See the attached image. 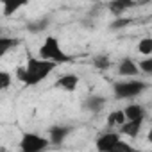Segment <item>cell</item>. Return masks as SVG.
I'll use <instances>...</instances> for the list:
<instances>
[{
  "mask_svg": "<svg viewBox=\"0 0 152 152\" xmlns=\"http://www.w3.org/2000/svg\"><path fill=\"white\" fill-rule=\"evenodd\" d=\"M56 68H57V64H54L50 61L29 56L25 66H18L16 68V77L25 86H38L39 83H43L48 77Z\"/></svg>",
  "mask_w": 152,
  "mask_h": 152,
  "instance_id": "cell-1",
  "label": "cell"
},
{
  "mask_svg": "<svg viewBox=\"0 0 152 152\" xmlns=\"http://www.w3.org/2000/svg\"><path fill=\"white\" fill-rule=\"evenodd\" d=\"M39 59L50 61L54 64H63V63H72L73 61V57L61 48L59 39L54 38V36H47L45 41L41 43V47H39Z\"/></svg>",
  "mask_w": 152,
  "mask_h": 152,
  "instance_id": "cell-2",
  "label": "cell"
},
{
  "mask_svg": "<svg viewBox=\"0 0 152 152\" xmlns=\"http://www.w3.org/2000/svg\"><path fill=\"white\" fill-rule=\"evenodd\" d=\"M145 90H147V83L138 81V79H131V81H124V83H115L113 84V93H115V97L118 100L134 99Z\"/></svg>",
  "mask_w": 152,
  "mask_h": 152,
  "instance_id": "cell-3",
  "label": "cell"
},
{
  "mask_svg": "<svg viewBox=\"0 0 152 152\" xmlns=\"http://www.w3.org/2000/svg\"><path fill=\"white\" fill-rule=\"evenodd\" d=\"M48 147V138L36 132H25L20 140V152H45Z\"/></svg>",
  "mask_w": 152,
  "mask_h": 152,
  "instance_id": "cell-4",
  "label": "cell"
},
{
  "mask_svg": "<svg viewBox=\"0 0 152 152\" xmlns=\"http://www.w3.org/2000/svg\"><path fill=\"white\" fill-rule=\"evenodd\" d=\"M120 140H122V136H120L118 132H115V131H107V132L100 134V136L95 140V147H97L99 152H107V150H111Z\"/></svg>",
  "mask_w": 152,
  "mask_h": 152,
  "instance_id": "cell-5",
  "label": "cell"
},
{
  "mask_svg": "<svg viewBox=\"0 0 152 152\" xmlns=\"http://www.w3.org/2000/svg\"><path fill=\"white\" fill-rule=\"evenodd\" d=\"M70 132H72L70 125H54L48 129V143L50 145H61Z\"/></svg>",
  "mask_w": 152,
  "mask_h": 152,
  "instance_id": "cell-6",
  "label": "cell"
},
{
  "mask_svg": "<svg viewBox=\"0 0 152 152\" xmlns=\"http://www.w3.org/2000/svg\"><path fill=\"white\" fill-rule=\"evenodd\" d=\"M54 86L57 90H63V91H75L77 86H79V77L73 75V73H64V75H61V77L56 81Z\"/></svg>",
  "mask_w": 152,
  "mask_h": 152,
  "instance_id": "cell-7",
  "label": "cell"
},
{
  "mask_svg": "<svg viewBox=\"0 0 152 152\" xmlns=\"http://www.w3.org/2000/svg\"><path fill=\"white\" fill-rule=\"evenodd\" d=\"M122 111H124L125 122H129V120H145V116H147V111L141 104H129Z\"/></svg>",
  "mask_w": 152,
  "mask_h": 152,
  "instance_id": "cell-8",
  "label": "cell"
},
{
  "mask_svg": "<svg viewBox=\"0 0 152 152\" xmlns=\"http://www.w3.org/2000/svg\"><path fill=\"white\" fill-rule=\"evenodd\" d=\"M138 64L131 57H124L118 63V75H122V77H134V75H138Z\"/></svg>",
  "mask_w": 152,
  "mask_h": 152,
  "instance_id": "cell-9",
  "label": "cell"
},
{
  "mask_svg": "<svg viewBox=\"0 0 152 152\" xmlns=\"http://www.w3.org/2000/svg\"><path fill=\"white\" fill-rule=\"evenodd\" d=\"M141 125H143V120H129V122H125L124 125L118 127V134L120 136L125 134L129 138H136L140 134V131H141Z\"/></svg>",
  "mask_w": 152,
  "mask_h": 152,
  "instance_id": "cell-10",
  "label": "cell"
},
{
  "mask_svg": "<svg viewBox=\"0 0 152 152\" xmlns=\"http://www.w3.org/2000/svg\"><path fill=\"white\" fill-rule=\"evenodd\" d=\"M131 7H134V2H131V0H113V2L107 4V9H109L116 18L124 16Z\"/></svg>",
  "mask_w": 152,
  "mask_h": 152,
  "instance_id": "cell-11",
  "label": "cell"
},
{
  "mask_svg": "<svg viewBox=\"0 0 152 152\" xmlns=\"http://www.w3.org/2000/svg\"><path fill=\"white\" fill-rule=\"evenodd\" d=\"M106 104H107V99L106 97H102V95H91V97L86 99L84 107L88 111H91V113H100Z\"/></svg>",
  "mask_w": 152,
  "mask_h": 152,
  "instance_id": "cell-12",
  "label": "cell"
},
{
  "mask_svg": "<svg viewBox=\"0 0 152 152\" xmlns=\"http://www.w3.org/2000/svg\"><path fill=\"white\" fill-rule=\"evenodd\" d=\"M20 45L18 38H11V36H0V57H4L9 50H13L15 47Z\"/></svg>",
  "mask_w": 152,
  "mask_h": 152,
  "instance_id": "cell-13",
  "label": "cell"
},
{
  "mask_svg": "<svg viewBox=\"0 0 152 152\" xmlns=\"http://www.w3.org/2000/svg\"><path fill=\"white\" fill-rule=\"evenodd\" d=\"M48 23H50L48 18H38V20H32L27 23V31L32 34H38V32H43L45 29H48Z\"/></svg>",
  "mask_w": 152,
  "mask_h": 152,
  "instance_id": "cell-14",
  "label": "cell"
},
{
  "mask_svg": "<svg viewBox=\"0 0 152 152\" xmlns=\"http://www.w3.org/2000/svg\"><path fill=\"white\" fill-rule=\"evenodd\" d=\"M124 124H125V116H124L122 109H116V111L109 113V116H107V127H120Z\"/></svg>",
  "mask_w": 152,
  "mask_h": 152,
  "instance_id": "cell-15",
  "label": "cell"
},
{
  "mask_svg": "<svg viewBox=\"0 0 152 152\" xmlns=\"http://www.w3.org/2000/svg\"><path fill=\"white\" fill-rule=\"evenodd\" d=\"M138 52L141 56H150L152 54V38H143L138 43Z\"/></svg>",
  "mask_w": 152,
  "mask_h": 152,
  "instance_id": "cell-16",
  "label": "cell"
},
{
  "mask_svg": "<svg viewBox=\"0 0 152 152\" xmlns=\"http://www.w3.org/2000/svg\"><path fill=\"white\" fill-rule=\"evenodd\" d=\"M107 152H141V150H138V148H134L131 143H127V141H124V140H120L111 150H107Z\"/></svg>",
  "mask_w": 152,
  "mask_h": 152,
  "instance_id": "cell-17",
  "label": "cell"
},
{
  "mask_svg": "<svg viewBox=\"0 0 152 152\" xmlns=\"http://www.w3.org/2000/svg\"><path fill=\"white\" fill-rule=\"evenodd\" d=\"M25 6V2H16V4H13V2H6L4 4V11H2V15L4 16H11V15H15L18 9H22Z\"/></svg>",
  "mask_w": 152,
  "mask_h": 152,
  "instance_id": "cell-18",
  "label": "cell"
},
{
  "mask_svg": "<svg viewBox=\"0 0 152 152\" xmlns=\"http://www.w3.org/2000/svg\"><path fill=\"white\" fill-rule=\"evenodd\" d=\"M93 64H95V68H99V70H107V68L111 66V59H109L107 56H95V57H93Z\"/></svg>",
  "mask_w": 152,
  "mask_h": 152,
  "instance_id": "cell-19",
  "label": "cell"
},
{
  "mask_svg": "<svg viewBox=\"0 0 152 152\" xmlns=\"http://www.w3.org/2000/svg\"><path fill=\"white\" fill-rule=\"evenodd\" d=\"M131 23V20L129 18H125V16H120V18H116L111 25H109V29H113V31H120V29H125L127 25Z\"/></svg>",
  "mask_w": 152,
  "mask_h": 152,
  "instance_id": "cell-20",
  "label": "cell"
},
{
  "mask_svg": "<svg viewBox=\"0 0 152 152\" xmlns=\"http://www.w3.org/2000/svg\"><path fill=\"white\" fill-rule=\"evenodd\" d=\"M11 75H9V72H0V91H4V90H7L9 86H11Z\"/></svg>",
  "mask_w": 152,
  "mask_h": 152,
  "instance_id": "cell-21",
  "label": "cell"
},
{
  "mask_svg": "<svg viewBox=\"0 0 152 152\" xmlns=\"http://www.w3.org/2000/svg\"><path fill=\"white\" fill-rule=\"evenodd\" d=\"M138 70H141L143 73H152V57H147L143 61L138 63Z\"/></svg>",
  "mask_w": 152,
  "mask_h": 152,
  "instance_id": "cell-22",
  "label": "cell"
}]
</instances>
